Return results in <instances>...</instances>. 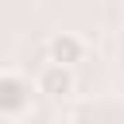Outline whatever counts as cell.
<instances>
[{
  "mask_svg": "<svg viewBox=\"0 0 124 124\" xmlns=\"http://www.w3.org/2000/svg\"><path fill=\"white\" fill-rule=\"evenodd\" d=\"M31 108V81L19 74H0V116L16 120Z\"/></svg>",
  "mask_w": 124,
  "mask_h": 124,
  "instance_id": "obj_1",
  "label": "cell"
},
{
  "mask_svg": "<svg viewBox=\"0 0 124 124\" xmlns=\"http://www.w3.org/2000/svg\"><path fill=\"white\" fill-rule=\"evenodd\" d=\"M74 89H78L74 70H70V66H58V62H46V66L39 70V78H35V93L54 97V101H66Z\"/></svg>",
  "mask_w": 124,
  "mask_h": 124,
  "instance_id": "obj_2",
  "label": "cell"
},
{
  "mask_svg": "<svg viewBox=\"0 0 124 124\" xmlns=\"http://www.w3.org/2000/svg\"><path fill=\"white\" fill-rule=\"evenodd\" d=\"M46 58L50 62H58V66H78L81 58H85V43L78 39V35H70V31H62V35H54L50 43H46Z\"/></svg>",
  "mask_w": 124,
  "mask_h": 124,
  "instance_id": "obj_3",
  "label": "cell"
}]
</instances>
